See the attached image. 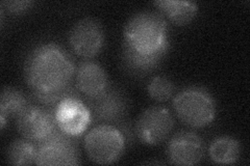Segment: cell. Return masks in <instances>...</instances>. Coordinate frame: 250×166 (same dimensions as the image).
<instances>
[{
	"instance_id": "obj_1",
	"label": "cell",
	"mask_w": 250,
	"mask_h": 166,
	"mask_svg": "<svg viewBox=\"0 0 250 166\" xmlns=\"http://www.w3.org/2000/svg\"><path fill=\"white\" fill-rule=\"evenodd\" d=\"M75 66L69 53L54 43L41 44L25 59L24 76L33 92L46 93L71 88Z\"/></svg>"
},
{
	"instance_id": "obj_2",
	"label": "cell",
	"mask_w": 250,
	"mask_h": 166,
	"mask_svg": "<svg viewBox=\"0 0 250 166\" xmlns=\"http://www.w3.org/2000/svg\"><path fill=\"white\" fill-rule=\"evenodd\" d=\"M123 43L141 53H153L169 48L167 22L159 13L135 14L125 24Z\"/></svg>"
},
{
	"instance_id": "obj_3",
	"label": "cell",
	"mask_w": 250,
	"mask_h": 166,
	"mask_svg": "<svg viewBox=\"0 0 250 166\" xmlns=\"http://www.w3.org/2000/svg\"><path fill=\"white\" fill-rule=\"evenodd\" d=\"M177 117L192 128H205L216 117V102L208 91L191 86L179 92L173 99Z\"/></svg>"
},
{
	"instance_id": "obj_4",
	"label": "cell",
	"mask_w": 250,
	"mask_h": 166,
	"mask_svg": "<svg viewBox=\"0 0 250 166\" xmlns=\"http://www.w3.org/2000/svg\"><path fill=\"white\" fill-rule=\"evenodd\" d=\"M123 132L113 125L101 124L84 136L83 146L88 158L97 164H112L118 161L125 151Z\"/></svg>"
},
{
	"instance_id": "obj_5",
	"label": "cell",
	"mask_w": 250,
	"mask_h": 166,
	"mask_svg": "<svg viewBox=\"0 0 250 166\" xmlns=\"http://www.w3.org/2000/svg\"><path fill=\"white\" fill-rule=\"evenodd\" d=\"M80 153L73 137L58 129L37 144L36 165H77Z\"/></svg>"
},
{
	"instance_id": "obj_6",
	"label": "cell",
	"mask_w": 250,
	"mask_h": 166,
	"mask_svg": "<svg viewBox=\"0 0 250 166\" xmlns=\"http://www.w3.org/2000/svg\"><path fill=\"white\" fill-rule=\"evenodd\" d=\"M92 121L113 125L121 123L128 111V100L118 86L108 85L95 97L87 98Z\"/></svg>"
},
{
	"instance_id": "obj_7",
	"label": "cell",
	"mask_w": 250,
	"mask_h": 166,
	"mask_svg": "<svg viewBox=\"0 0 250 166\" xmlns=\"http://www.w3.org/2000/svg\"><path fill=\"white\" fill-rule=\"evenodd\" d=\"M174 127L170 110L163 106H151L140 114L136 123V135L146 146H158L165 141Z\"/></svg>"
},
{
	"instance_id": "obj_8",
	"label": "cell",
	"mask_w": 250,
	"mask_h": 166,
	"mask_svg": "<svg viewBox=\"0 0 250 166\" xmlns=\"http://www.w3.org/2000/svg\"><path fill=\"white\" fill-rule=\"evenodd\" d=\"M53 111L58 128L71 137L83 135L92 122L87 104L77 94L62 99Z\"/></svg>"
},
{
	"instance_id": "obj_9",
	"label": "cell",
	"mask_w": 250,
	"mask_h": 166,
	"mask_svg": "<svg viewBox=\"0 0 250 166\" xmlns=\"http://www.w3.org/2000/svg\"><path fill=\"white\" fill-rule=\"evenodd\" d=\"M69 44L78 56L83 58L96 56L104 44V30L103 25L96 19H81L70 30Z\"/></svg>"
},
{
	"instance_id": "obj_10",
	"label": "cell",
	"mask_w": 250,
	"mask_h": 166,
	"mask_svg": "<svg viewBox=\"0 0 250 166\" xmlns=\"http://www.w3.org/2000/svg\"><path fill=\"white\" fill-rule=\"evenodd\" d=\"M16 124L21 135L36 144L59 129L53 110L37 105H29L16 118Z\"/></svg>"
},
{
	"instance_id": "obj_11",
	"label": "cell",
	"mask_w": 250,
	"mask_h": 166,
	"mask_svg": "<svg viewBox=\"0 0 250 166\" xmlns=\"http://www.w3.org/2000/svg\"><path fill=\"white\" fill-rule=\"evenodd\" d=\"M167 156L169 161L175 165L198 164L205 156V144L196 133L179 131L169 141Z\"/></svg>"
},
{
	"instance_id": "obj_12",
	"label": "cell",
	"mask_w": 250,
	"mask_h": 166,
	"mask_svg": "<svg viewBox=\"0 0 250 166\" xmlns=\"http://www.w3.org/2000/svg\"><path fill=\"white\" fill-rule=\"evenodd\" d=\"M76 88L87 98L95 97L107 86L108 78L104 69L92 60L81 62L75 70Z\"/></svg>"
},
{
	"instance_id": "obj_13",
	"label": "cell",
	"mask_w": 250,
	"mask_h": 166,
	"mask_svg": "<svg viewBox=\"0 0 250 166\" xmlns=\"http://www.w3.org/2000/svg\"><path fill=\"white\" fill-rule=\"evenodd\" d=\"M169 48L153 53H141L123 43L122 64L125 71L134 77H144L158 68L165 58Z\"/></svg>"
},
{
	"instance_id": "obj_14",
	"label": "cell",
	"mask_w": 250,
	"mask_h": 166,
	"mask_svg": "<svg viewBox=\"0 0 250 166\" xmlns=\"http://www.w3.org/2000/svg\"><path fill=\"white\" fill-rule=\"evenodd\" d=\"M153 4L158 7L162 16H165L176 25L190 23L198 13V5L193 1L184 0H158Z\"/></svg>"
},
{
	"instance_id": "obj_15",
	"label": "cell",
	"mask_w": 250,
	"mask_h": 166,
	"mask_svg": "<svg viewBox=\"0 0 250 166\" xmlns=\"http://www.w3.org/2000/svg\"><path fill=\"white\" fill-rule=\"evenodd\" d=\"M210 159L217 164H233L239 159L241 146L237 139L229 136L216 138L208 148Z\"/></svg>"
},
{
	"instance_id": "obj_16",
	"label": "cell",
	"mask_w": 250,
	"mask_h": 166,
	"mask_svg": "<svg viewBox=\"0 0 250 166\" xmlns=\"http://www.w3.org/2000/svg\"><path fill=\"white\" fill-rule=\"evenodd\" d=\"M26 96L21 91L5 86L0 96V116L9 118H17L29 106Z\"/></svg>"
},
{
	"instance_id": "obj_17",
	"label": "cell",
	"mask_w": 250,
	"mask_h": 166,
	"mask_svg": "<svg viewBox=\"0 0 250 166\" xmlns=\"http://www.w3.org/2000/svg\"><path fill=\"white\" fill-rule=\"evenodd\" d=\"M37 144L23 137L14 140L6 149V160L12 165L36 164Z\"/></svg>"
},
{
	"instance_id": "obj_18",
	"label": "cell",
	"mask_w": 250,
	"mask_h": 166,
	"mask_svg": "<svg viewBox=\"0 0 250 166\" xmlns=\"http://www.w3.org/2000/svg\"><path fill=\"white\" fill-rule=\"evenodd\" d=\"M175 92V86L169 78L155 76L147 85V92L149 97L158 102H166L172 98Z\"/></svg>"
},
{
	"instance_id": "obj_19",
	"label": "cell",
	"mask_w": 250,
	"mask_h": 166,
	"mask_svg": "<svg viewBox=\"0 0 250 166\" xmlns=\"http://www.w3.org/2000/svg\"><path fill=\"white\" fill-rule=\"evenodd\" d=\"M33 4V1H9L2 3V5L5 6V9H7V11L14 14H20L25 12Z\"/></svg>"
}]
</instances>
